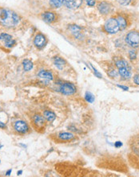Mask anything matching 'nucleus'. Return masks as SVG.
Here are the masks:
<instances>
[{
  "label": "nucleus",
  "instance_id": "f257e3e1",
  "mask_svg": "<svg viewBox=\"0 0 139 177\" xmlns=\"http://www.w3.org/2000/svg\"><path fill=\"white\" fill-rule=\"evenodd\" d=\"M19 16L15 11L6 8H0V24L6 28H13L19 23Z\"/></svg>",
  "mask_w": 139,
  "mask_h": 177
},
{
  "label": "nucleus",
  "instance_id": "f03ea898",
  "mask_svg": "<svg viewBox=\"0 0 139 177\" xmlns=\"http://www.w3.org/2000/svg\"><path fill=\"white\" fill-rule=\"evenodd\" d=\"M131 155L134 156V162L139 168V135L133 137L130 142Z\"/></svg>",
  "mask_w": 139,
  "mask_h": 177
},
{
  "label": "nucleus",
  "instance_id": "7ed1b4c3",
  "mask_svg": "<svg viewBox=\"0 0 139 177\" xmlns=\"http://www.w3.org/2000/svg\"><path fill=\"white\" fill-rule=\"evenodd\" d=\"M103 30L108 34H116L120 31L117 21L116 18L111 17L106 21L103 25Z\"/></svg>",
  "mask_w": 139,
  "mask_h": 177
},
{
  "label": "nucleus",
  "instance_id": "20e7f679",
  "mask_svg": "<svg viewBox=\"0 0 139 177\" xmlns=\"http://www.w3.org/2000/svg\"><path fill=\"white\" fill-rule=\"evenodd\" d=\"M126 42L132 48H139V31L132 30L126 35Z\"/></svg>",
  "mask_w": 139,
  "mask_h": 177
},
{
  "label": "nucleus",
  "instance_id": "39448f33",
  "mask_svg": "<svg viewBox=\"0 0 139 177\" xmlns=\"http://www.w3.org/2000/svg\"><path fill=\"white\" fill-rule=\"evenodd\" d=\"M59 92L64 95H73L77 91L75 85L70 82H62L59 85Z\"/></svg>",
  "mask_w": 139,
  "mask_h": 177
},
{
  "label": "nucleus",
  "instance_id": "423d86ee",
  "mask_svg": "<svg viewBox=\"0 0 139 177\" xmlns=\"http://www.w3.org/2000/svg\"><path fill=\"white\" fill-rule=\"evenodd\" d=\"M14 129L18 134L21 135H25L26 133L29 132L30 127L28 124L23 120H18L14 123Z\"/></svg>",
  "mask_w": 139,
  "mask_h": 177
},
{
  "label": "nucleus",
  "instance_id": "0eeeda50",
  "mask_svg": "<svg viewBox=\"0 0 139 177\" xmlns=\"http://www.w3.org/2000/svg\"><path fill=\"white\" fill-rule=\"evenodd\" d=\"M32 122H33V125L36 130L40 131V130H45V126H46V119L43 117V115H35V116L32 118Z\"/></svg>",
  "mask_w": 139,
  "mask_h": 177
},
{
  "label": "nucleus",
  "instance_id": "6e6552de",
  "mask_svg": "<svg viewBox=\"0 0 139 177\" xmlns=\"http://www.w3.org/2000/svg\"><path fill=\"white\" fill-rule=\"evenodd\" d=\"M0 40L2 41L5 44V46L8 48L14 47L16 44V41L13 39L12 35L7 33H1L0 34Z\"/></svg>",
  "mask_w": 139,
  "mask_h": 177
},
{
  "label": "nucleus",
  "instance_id": "1a4fd4ad",
  "mask_svg": "<svg viewBox=\"0 0 139 177\" xmlns=\"http://www.w3.org/2000/svg\"><path fill=\"white\" fill-rule=\"evenodd\" d=\"M46 37L42 33H38L35 35V39H34V44L37 48L42 49L44 47L46 46Z\"/></svg>",
  "mask_w": 139,
  "mask_h": 177
},
{
  "label": "nucleus",
  "instance_id": "9d476101",
  "mask_svg": "<svg viewBox=\"0 0 139 177\" xmlns=\"http://www.w3.org/2000/svg\"><path fill=\"white\" fill-rule=\"evenodd\" d=\"M98 10L102 15H109L112 11V5L110 3L103 1V2H100L98 4Z\"/></svg>",
  "mask_w": 139,
  "mask_h": 177
},
{
  "label": "nucleus",
  "instance_id": "9b49d317",
  "mask_svg": "<svg viewBox=\"0 0 139 177\" xmlns=\"http://www.w3.org/2000/svg\"><path fill=\"white\" fill-rule=\"evenodd\" d=\"M56 137L61 142H70L75 138V135L71 132H59L56 134Z\"/></svg>",
  "mask_w": 139,
  "mask_h": 177
},
{
  "label": "nucleus",
  "instance_id": "f8f14e48",
  "mask_svg": "<svg viewBox=\"0 0 139 177\" xmlns=\"http://www.w3.org/2000/svg\"><path fill=\"white\" fill-rule=\"evenodd\" d=\"M83 0H62V3L69 9H77L83 4Z\"/></svg>",
  "mask_w": 139,
  "mask_h": 177
},
{
  "label": "nucleus",
  "instance_id": "ddd939ff",
  "mask_svg": "<svg viewBox=\"0 0 139 177\" xmlns=\"http://www.w3.org/2000/svg\"><path fill=\"white\" fill-rule=\"evenodd\" d=\"M42 17L45 22L49 23V24H52L57 20L56 14L52 11H45L44 13H42Z\"/></svg>",
  "mask_w": 139,
  "mask_h": 177
},
{
  "label": "nucleus",
  "instance_id": "4468645a",
  "mask_svg": "<svg viewBox=\"0 0 139 177\" xmlns=\"http://www.w3.org/2000/svg\"><path fill=\"white\" fill-rule=\"evenodd\" d=\"M118 74L121 76L123 79H130L132 77L131 68L130 67H125V68H118Z\"/></svg>",
  "mask_w": 139,
  "mask_h": 177
},
{
  "label": "nucleus",
  "instance_id": "2eb2a0df",
  "mask_svg": "<svg viewBox=\"0 0 139 177\" xmlns=\"http://www.w3.org/2000/svg\"><path fill=\"white\" fill-rule=\"evenodd\" d=\"M113 61H114V65L117 69L125 67H130L129 63L122 57H115L113 59Z\"/></svg>",
  "mask_w": 139,
  "mask_h": 177
},
{
  "label": "nucleus",
  "instance_id": "dca6fc26",
  "mask_svg": "<svg viewBox=\"0 0 139 177\" xmlns=\"http://www.w3.org/2000/svg\"><path fill=\"white\" fill-rule=\"evenodd\" d=\"M116 19L117 21L118 26L120 28V30H125L127 27H128V23H127V19L125 16L122 15H118L116 17Z\"/></svg>",
  "mask_w": 139,
  "mask_h": 177
},
{
  "label": "nucleus",
  "instance_id": "f3484780",
  "mask_svg": "<svg viewBox=\"0 0 139 177\" xmlns=\"http://www.w3.org/2000/svg\"><path fill=\"white\" fill-rule=\"evenodd\" d=\"M53 62L54 65L59 69H62L66 65V61L63 58L60 57V56H55V57H54Z\"/></svg>",
  "mask_w": 139,
  "mask_h": 177
},
{
  "label": "nucleus",
  "instance_id": "a211bd4d",
  "mask_svg": "<svg viewBox=\"0 0 139 177\" xmlns=\"http://www.w3.org/2000/svg\"><path fill=\"white\" fill-rule=\"evenodd\" d=\"M38 76L39 78L44 80H47V81H52L54 79L53 73L48 70H41L39 71Z\"/></svg>",
  "mask_w": 139,
  "mask_h": 177
},
{
  "label": "nucleus",
  "instance_id": "6ab92c4d",
  "mask_svg": "<svg viewBox=\"0 0 139 177\" xmlns=\"http://www.w3.org/2000/svg\"><path fill=\"white\" fill-rule=\"evenodd\" d=\"M43 117L45 118L46 121H47L49 122H52L56 118V115H55L53 111L46 110H45L43 112Z\"/></svg>",
  "mask_w": 139,
  "mask_h": 177
},
{
  "label": "nucleus",
  "instance_id": "aec40b11",
  "mask_svg": "<svg viewBox=\"0 0 139 177\" xmlns=\"http://www.w3.org/2000/svg\"><path fill=\"white\" fill-rule=\"evenodd\" d=\"M69 29L70 30L71 33L73 34L76 38H79V37H80L81 35H82V33H81L82 28H81L80 27L77 26V25H70V26L69 27Z\"/></svg>",
  "mask_w": 139,
  "mask_h": 177
},
{
  "label": "nucleus",
  "instance_id": "412c9836",
  "mask_svg": "<svg viewBox=\"0 0 139 177\" xmlns=\"http://www.w3.org/2000/svg\"><path fill=\"white\" fill-rule=\"evenodd\" d=\"M22 65H23L24 70L26 71V72L31 71V69L33 68V63H32V61L28 59L24 60L23 62H22Z\"/></svg>",
  "mask_w": 139,
  "mask_h": 177
},
{
  "label": "nucleus",
  "instance_id": "4be33fe9",
  "mask_svg": "<svg viewBox=\"0 0 139 177\" xmlns=\"http://www.w3.org/2000/svg\"><path fill=\"white\" fill-rule=\"evenodd\" d=\"M50 5L53 8H59L62 6V0H48Z\"/></svg>",
  "mask_w": 139,
  "mask_h": 177
},
{
  "label": "nucleus",
  "instance_id": "5701e85b",
  "mask_svg": "<svg viewBox=\"0 0 139 177\" xmlns=\"http://www.w3.org/2000/svg\"><path fill=\"white\" fill-rule=\"evenodd\" d=\"M85 99L89 103H93L94 102V100H95V98L90 92H86V94H85Z\"/></svg>",
  "mask_w": 139,
  "mask_h": 177
},
{
  "label": "nucleus",
  "instance_id": "b1692460",
  "mask_svg": "<svg viewBox=\"0 0 139 177\" xmlns=\"http://www.w3.org/2000/svg\"><path fill=\"white\" fill-rule=\"evenodd\" d=\"M128 56L129 58H130V60H135L136 58H137V52H136V51L134 49H131L128 52Z\"/></svg>",
  "mask_w": 139,
  "mask_h": 177
},
{
  "label": "nucleus",
  "instance_id": "393cba45",
  "mask_svg": "<svg viewBox=\"0 0 139 177\" xmlns=\"http://www.w3.org/2000/svg\"><path fill=\"white\" fill-rule=\"evenodd\" d=\"M90 66H91L92 69H93V73H94V75H95L96 77H97V78H103V76H102V74H101L100 72H99L98 71L97 69H96V68H94V67H93V65H90Z\"/></svg>",
  "mask_w": 139,
  "mask_h": 177
},
{
  "label": "nucleus",
  "instance_id": "a878e982",
  "mask_svg": "<svg viewBox=\"0 0 139 177\" xmlns=\"http://www.w3.org/2000/svg\"><path fill=\"white\" fill-rule=\"evenodd\" d=\"M117 2L119 4H121L122 6H126L130 4V3L131 2V0H117Z\"/></svg>",
  "mask_w": 139,
  "mask_h": 177
},
{
  "label": "nucleus",
  "instance_id": "bb28decb",
  "mask_svg": "<svg viewBox=\"0 0 139 177\" xmlns=\"http://www.w3.org/2000/svg\"><path fill=\"white\" fill-rule=\"evenodd\" d=\"M133 81H134V84H136L137 85H139V74H136V75L134 76Z\"/></svg>",
  "mask_w": 139,
  "mask_h": 177
},
{
  "label": "nucleus",
  "instance_id": "cd10ccee",
  "mask_svg": "<svg viewBox=\"0 0 139 177\" xmlns=\"http://www.w3.org/2000/svg\"><path fill=\"white\" fill-rule=\"evenodd\" d=\"M86 4H87L88 6H90V7H93L96 3L95 0H86Z\"/></svg>",
  "mask_w": 139,
  "mask_h": 177
},
{
  "label": "nucleus",
  "instance_id": "c85d7f7f",
  "mask_svg": "<svg viewBox=\"0 0 139 177\" xmlns=\"http://www.w3.org/2000/svg\"><path fill=\"white\" fill-rule=\"evenodd\" d=\"M6 127H7V124H6V122H4V121H2V120L1 119V118H0V128H1V129H5Z\"/></svg>",
  "mask_w": 139,
  "mask_h": 177
},
{
  "label": "nucleus",
  "instance_id": "c756f323",
  "mask_svg": "<svg viewBox=\"0 0 139 177\" xmlns=\"http://www.w3.org/2000/svg\"><path fill=\"white\" fill-rule=\"evenodd\" d=\"M117 86L118 87V88H122V89H123V90L125 91H127L129 90V88L127 86H125V85H117Z\"/></svg>",
  "mask_w": 139,
  "mask_h": 177
},
{
  "label": "nucleus",
  "instance_id": "7c9ffc66",
  "mask_svg": "<svg viewBox=\"0 0 139 177\" xmlns=\"http://www.w3.org/2000/svg\"><path fill=\"white\" fill-rule=\"evenodd\" d=\"M114 146L116 147V148H120V147H122V143L120 141H117V142H115V144H114Z\"/></svg>",
  "mask_w": 139,
  "mask_h": 177
},
{
  "label": "nucleus",
  "instance_id": "2f4dec72",
  "mask_svg": "<svg viewBox=\"0 0 139 177\" xmlns=\"http://www.w3.org/2000/svg\"><path fill=\"white\" fill-rule=\"evenodd\" d=\"M11 171H12V170H11V169L8 170V171H7V173H6V175H11Z\"/></svg>",
  "mask_w": 139,
  "mask_h": 177
},
{
  "label": "nucleus",
  "instance_id": "473e14b6",
  "mask_svg": "<svg viewBox=\"0 0 139 177\" xmlns=\"http://www.w3.org/2000/svg\"><path fill=\"white\" fill-rule=\"evenodd\" d=\"M22 170H20V171H18V172H17V175H22Z\"/></svg>",
  "mask_w": 139,
  "mask_h": 177
}]
</instances>
